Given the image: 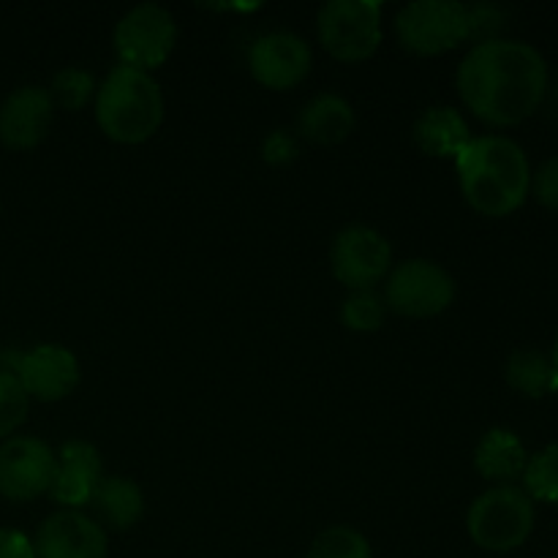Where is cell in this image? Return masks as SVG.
Returning a JSON list of instances; mask_svg holds the SVG:
<instances>
[{"label": "cell", "mask_w": 558, "mask_h": 558, "mask_svg": "<svg viewBox=\"0 0 558 558\" xmlns=\"http://www.w3.org/2000/svg\"><path fill=\"white\" fill-rule=\"evenodd\" d=\"M456 300V281L430 259H409L392 267L385 287V305L409 319H430Z\"/></svg>", "instance_id": "52a82bcc"}, {"label": "cell", "mask_w": 558, "mask_h": 558, "mask_svg": "<svg viewBox=\"0 0 558 558\" xmlns=\"http://www.w3.org/2000/svg\"><path fill=\"white\" fill-rule=\"evenodd\" d=\"M469 123L452 107H430L414 123V142L425 156L458 158L463 147L472 142Z\"/></svg>", "instance_id": "ac0fdd59"}, {"label": "cell", "mask_w": 558, "mask_h": 558, "mask_svg": "<svg viewBox=\"0 0 558 558\" xmlns=\"http://www.w3.org/2000/svg\"><path fill=\"white\" fill-rule=\"evenodd\" d=\"M11 374L20 379L27 398L44 403H54L71 396L74 387L80 385V363L69 349L58 347V343H41V347H33L31 352H20Z\"/></svg>", "instance_id": "7c38bea8"}, {"label": "cell", "mask_w": 558, "mask_h": 558, "mask_svg": "<svg viewBox=\"0 0 558 558\" xmlns=\"http://www.w3.org/2000/svg\"><path fill=\"white\" fill-rule=\"evenodd\" d=\"M54 104L49 90L25 85L11 93L0 107V142L9 150H33L49 134Z\"/></svg>", "instance_id": "5bb4252c"}, {"label": "cell", "mask_w": 558, "mask_h": 558, "mask_svg": "<svg viewBox=\"0 0 558 558\" xmlns=\"http://www.w3.org/2000/svg\"><path fill=\"white\" fill-rule=\"evenodd\" d=\"M98 129L120 145H142L163 123V93L147 71L114 65L93 98Z\"/></svg>", "instance_id": "3957f363"}, {"label": "cell", "mask_w": 558, "mask_h": 558, "mask_svg": "<svg viewBox=\"0 0 558 558\" xmlns=\"http://www.w3.org/2000/svg\"><path fill=\"white\" fill-rule=\"evenodd\" d=\"M27 407H31V398L22 390L20 379L14 374L0 371V439L11 436L25 423Z\"/></svg>", "instance_id": "d4e9b609"}, {"label": "cell", "mask_w": 558, "mask_h": 558, "mask_svg": "<svg viewBox=\"0 0 558 558\" xmlns=\"http://www.w3.org/2000/svg\"><path fill=\"white\" fill-rule=\"evenodd\" d=\"M550 357H554V363H556V368H558V336H556V343H554V354H550Z\"/></svg>", "instance_id": "f546056e"}, {"label": "cell", "mask_w": 558, "mask_h": 558, "mask_svg": "<svg viewBox=\"0 0 558 558\" xmlns=\"http://www.w3.org/2000/svg\"><path fill=\"white\" fill-rule=\"evenodd\" d=\"M308 558H374V554L371 543L357 529L332 526L314 539Z\"/></svg>", "instance_id": "7402d4cb"}, {"label": "cell", "mask_w": 558, "mask_h": 558, "mask_svg": "<svg viewBox=\"0 0 558 558\" xmlns=\"http://www.w3.org/2000/svg\"><path fill=\"white\" fill-rule=\"evenodd\" d=\"M0 558H36V548L16 529H0Z\"/></svg>", "instance_id": "f1b7e54d"}, {"label": "cell", "mask_w": 558, "mask_h": 558, "mask_svg": "<svg viewBox=\"0 0 558 558\" xmlns=\"http://www.w3.org/2000/svg\"><path fill=\"white\" fill-rule=\"evenodd\" d=\"M58 456L36 436H11L0 445V496L9 501H33L49 494Z\"/></svg>", "instance_id": "30bf717a"}, {"label": "cell", "mask_w": 558, "mask_h": 558, "mask_svg": "<svg viewBox=\"0 0 558 558\" xmlns=\"http://www.w3.org/2000/svg\"><path fill=\"white\" fill-rule=\"evenodd\" d=\"M505 9L494 3H474L466 5V22H469V38H474L477 44L496 41L505 27Z\"/></svg>", "instance_id": "484cf974"}, {"label": "cell", "mask_w": 558, "mask_h": 558, "mask_svg": "<svg viewBox=\"0 0 558 558\" xmlns=\"http://www.w3.org/2000/svg\"><path fill=\"white\" fill-rule=\"evenodd\" d=\"M354 131L352 104L336 93L311 98L298 114V134L314 145H338Z\"/></svg>", "instance_id": "2e32d148"}, {"label": "cell", "mask_w": 558, "mask_h": 558, "mask_svg": "<svg viewBox=\"0 0 558 558\" xmlns=\"http://www.w3.org/2000/svg\"><path fill=\"white\" fill-rule=\"evenodd\" d=\"M396 38L407 52L436 58L469 38L466 5L456 0H417L398 11Z\"/></svg>", "instance_id": "5b68a950"}, {"label": "cell", "mask_w": 558, "mask_h": 558, "mask_svg": "<svg viewBox=\"0 0 558 558\" xmlns=\"http://www.w3.org/2000/svg\"><path fill=\"white\" fill-rule=\"evenodd\" d=\"M507 385L521 396L543 398L558 390V368L554 357L537 352V349H521L507 360Z\"/></svg>", "instance_id": "ffe728a7"}, {"label": "cell", "mask_w": 558, "mask_h": 558, "mask_svg": "<svg viewBox=\"0 0 558 558\" xmlns=\"http://www.w3.org/2000/svg\"><path fill=\"white\" fill-rule=\"evenodd\" d=\"M87 507L93 510V521L98 526H109L114 532H125L134 526L145 512L142 488L129 477H104L93 490Z\"/></svg>", "instance_id": "e0dca14e"}, {"label": "cell", "mask_w": 558, "mask_h": 558, "mask_svg": "<svg viewBox=\"0 0 558 558\" xmlns=\"http://www.w3.org/2000/svg\"><path fill=\"white\" fill-rule=\"evenodd\" d=\"M319 41L341 63H363L381 44V5L374 0H330L319 11Z\"/></svg>", "instance_id": "8992f818"}, {"label": "cell", "mask_w": 558, "mask_h": 558, "mask_svg": "<svg viewBox=\"0 0 558 558\" xmlns=\"http://www.w3.org/2000/svg\"><path fill=\"white\" fill-rule=\"evenodd\" d=\"M456 87L474 118L507 129L539 109L548 90V65L532 44L496 38L477 44L463 58Z\"/></svg>", "instance_id": "6da1fadb"}, {"label": "cell", "mask_w": 558, "mask_h": 558, "mask_svg": "<svg viewBox=\"0 0 558 558\" xmlns=\"http://www.w3.org/2000/svg\"><path fill=\"white\" fill-rule=\"evenodd\" d=\"M385 298H379L374 289L349 292V298L341 303V322L352 332H376L385 322Z\"/></svg>", "instance_id": "44dd1931"}, {"label": "cell", "mask_w": 558, "mask_h": 558, "mask_svg": "<svg viewBox=\"0 0 558 558\" xmlns=\"http://www.w3.org/2000/svg\"><path fill=\"white\" fill-rule=\"evenodd\" d=\"M96 80L90 76V71L85 69H76V65H69V69L58 71L52 80V104H60L65 112H76V109L85 107L87 101L96 98Z\"/></svg>", "instance_id": "603a6c76"}, {"label": "cell", "mask_w": 558, "mask_h": 558, "mask_svg": "<svg viewBox=\"0 0 558 558\" xmlns=\"http://www.w3.org/2000/svg\"><path fill=\"white\" fill-rule=\"evenodd\" d=\"M474 466L490 483L510 485L512 480L523 477L526 472L529 452L512 430L494 428L480 439L477 450H474Z\"/></svg>", "instance_id": "d6986e66"}, {"label": "cell", "mask_w": 558, "mask_h": 558, "mask_svg": "<svg viewBox=\"0 0 558 558\" xmlns=\"http://www.w3.org/2000/svg\"><path fill=\"white\" fill-rule=\"evenodd\" d=\"M314 54L305 38L289 31H272L248 49L251 76L267 90H292L308 76Z\"/></svg>", "instance_id": "8fae6325"}, {"label": "cell", "mask_w": 558, "mask_h": 558, "mask_svg": "<svg viewBox=\"0 0 558 558\" xmlns=\"http://www.w3.org/2000/svg\"><path fill=\"white\" fill-rule=\"evenodd\" d=\"M36 558H107V532L76 510L49 515L36 534Z\"/></svg>", "instance_id": "4fadbf2b"}, {"label": "cell", "mask_w": 558, "mask_h": 558, "mask_svg": "<svg viewBox=\"0 0 558 558\" xmlns=\"http://www.w3.org/2000/svg\"><path fill=\"white\" fill-rule=\"evenodd\" d=\"M174 41H178L174 16L158 3L134 5L114 27V52L120 65L147 74L172 54Z\"/></svg>", "instance_id": "ba28073f"}, {"label": "cell", "mask_w": 558, "mask_h": 558, "mask_svg": "<svg viewBox=\"0 0 558 558\" xmlns=\"http://www.w3.org/2000/svg\"><path fill=\"white\" fill-rule=\"evenodd\" d=\"M101 480V452L93 445H87V441H65L58 452V469H54V480L49 494H52V499L58 501V505L76 510V507L90 501L93 490L98 488Z\"/></svg>", "instance_id": "9a60e30c"}, {"label": "cell", "mask_w": 558, "mask_h": 558, "mask_svg": "<svg viewBox=\"0 0 558 558\" xmlns=\"http://www.w3.org/2000/svg\"><path fill=\"white\" fill-rule=\"evenodd\" d=\"M330 262L332 276L349 292H363V289H374L376 283L390 276L392 245L376 229L354 223V227H347L336 234Z\"/></svg>", "instance_id": "9c48e42d"}, {"label": "cell", "mask_w": 558, "mask_h": 558, "mask_svg": "<svg viewBox=\"0 0 558 558\" xmlns=\"http://www.w3.org/2000/svg\"><path fill=\"white\" fill-rule=\"evenodd\" d=\"M534 196L539 205L558 210V156L539 167L537 178H534Z\"/></svg>", "instance_id": "83f0119b"}, {"label": "cell", "mask_w": 558, "mask_h": 558, "mask_svg": "<svg viewBox=\"0 0 558 558\" xmlns=\"http://www.w3.org/2000/svg\"><path fill=\"white\" fill-rule=\"evenodd\" d=\"M456 169L463 199L483 216L505 218L526 202L532 169L523 147L507 136H474Z\"/></svg>", "instance_id": "7a4b0ae2"}, {"label": "cell", "mask_w": 558, "mask_h": 558, "mask_svg": "<svg viewBox=\"0 0 558 558\" xmlns=\"http://www.w3.org/2000/svg\"><path fill=\"white\" fill-rule=\"evenodd\" d=\"M466 529L477 548L490 554L518 550L534 529L532 499L512 485H496L469 507Z\"/></svg>", "instance_id": "277c9868"}, {"label": "cell", "mask_w": 558, "mask_h": 558, "mask_svg": "<svg viewBox=\"0 0 558 558\" xmlns=\"http://www.w3.org/2000/svg\"><path fill=\"white\" fill-rule=\"evenodd\" d=\"M298 156H300L298 134H292L289 129L270 131L265 145H262V158H265L270 167H287V163H292Z\"/></svg>", "instance_id": "4316f807"}, {"label": "cell", "mask_w": 558, "mask_h": 558, "mask_svg": "<svg viewBox=\"0 0 558 558\" xmlns=\"http://www.w3.org/2000/svg\"><path fill=\"white\" fill-rule=\"evenodd\" d=\"M523 483H526V496L537 501H548L558 505V445L545 447L534 458H529V466L523 472Z\"/></svg>", "instance_id": "cb8c5ba5"}]
</instances>
